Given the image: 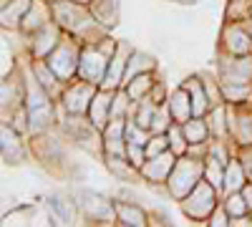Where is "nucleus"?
<instances>
[{"label":"nucleus","mask_w":252,"mask_h":227,"mask_svg":"<svg viewBox=\"0 0 252 227\" xmlns=\"http://www.w3.org/2000/svg\"><path fill=\"white\" fill-rule=\"evenodd\" d=\"M202 179H204V159L192 157V154H182L174 162V169L164 184V192L169 195V199L182 202Z\"/></svg>","instance_id":"1"},{"label":"nucleus","mask_w":252,"mask_h":227,"mask_svg":"<svg viewBox=\"0 0 252 227\" xmlns=\"http://www.w3.org/2000/svg\"><path fill=\"white\" fill-rule=\"evenodd\" d=\"M116 43L111 35L101 38L98 43H86L81 48V61H78V78L83 81H91V84L101 86L103 78H106L109 71V61L116 51Z\"/></svg>","instance_id":"2"},{"label":"nucleus","mask_w":252,"mask_h":227,"mask_svg":"<svg viewBox=\"0 0 252 227\" xmlns=\"http://www.w3.org/2000/svg\"><path fill=\"white\" fill-rule=\"evenodd\" d=\"M220 202H222V192L215 187V184H209L207 179H202L197 187L179 202V207H182V212H184L187 220L207 222L209 215L215 212V207H217Z\"/></svg>","instance_id":"3"},{"label":"nucleus","mask_w":252,"mask_h":227,"mask_svg":"<svg viewBox=\"0 0 252 227\" xmlns=\"http://www.w3.org/2000/svg\"><path fill=\"white\" fill-rule=\"evenodd\" d=\"M73 197L78 202L81 220H89L94 225H116V204H114V199L103 197L94 190H73Z\"/></svg>","instance_id":"4"},{"label":"nucleus","mask_w":252,"mask_h":227,"mask_svg":"<svg viewBox=\"0 0 252 227\" xmlns=\"http://www.w3.org/2000/svg\"><path fill=\"white\" fill-rule=\"evenodd\" d=\"M81 48H83L81 40H76L73 35H63V40L53 48V53L46 58L48 66L53 68V73L63 81V84H66V81H73L78 76Z\"/></svg>","instance_id":"5"},{"label":"nucleus","mask_w":252,"mask_h":227,"mask_svg":"<svg viewBox=\"0 0 252 227\" xmlns=\"http://www.w3.org/2000/svg\"><path fill=\"white\" fill-rule=\"evenodd\" d=\"M98 86L91 84V81H83V78H73L63 84V91L58 96V106L66 111V114H78V116H89V106L96 96Z\"/></svg>","instance_id":"6"},{"label":"nucleus","mask_w":252,"mask_h":227,"mask_svg":"<svg viewBox=\"0 0 252 227\" xmlns=\"http://www.w3.org/2000/svg\"><path fill=\"white\" fill-rule=\"evenodd\" d=\"M220 51L229 56H250L252 53V31L245 20H227L220 33Z\"/></svg>","instance_id":"7"},{"label":"nucleus","mask_w":252,"mask_h":227,"mask_svg":"<svg viewBox=\"0 0 252 227\" xmlns=\"http://www.w3.org/2000/svg\"><path fill=\"white\" fill-rule=\"evenodd\" d=\"M63 35H66L63 28L56 23V20H51V23H46L33 35H26V56H31V58H48L53 53V48L63 40Z\"/></svg>","instance_id":"8"},{"label":"nucleus","mask_w":252,"mask_h":227,"mask_svg":"<svg viewBox=\"0 0 252 227\" xmlns=\"http://www.w3.org/2000/svg\"><path fill=\"white\" fill-rule=\"evenodd\" d=\"M229 114V136L232 144L240 147H250L252 144V101L247 104H227Z\"/></svg>","instance_id":"9"},{"label":"nucleus","mask_w":252,"mask_h":227,"mask_svg":"<svg viewBox=\"0 0 252 227\" xmlns=\"http://www.w3.org/2000/svg\"><path fill=\"white\" fill-rule=\"evenodd\" d=\"M217 76H220V81H229V84H252V53L250 56H229V53L220 51Z\"/></svg>","instance_id":"10"},{"label":"nucleus","mask_w":252,"mask_h":227,"mask_svg":"<svg viewBox=\"0 0 252 227\" xmlns=\"http://www.w3.org/2000/svg\"><path fill=\"white\" fill-rule=\"evenodd\" d=\"M174 162H177V154L172 149H166L157 157H149L144 164H141V182H146L149 187H164L166 179H169L172 169H174Z\"/></svg>","instance_id":"11"},{"label":"nucleus","mask_w":252,"mask_h":227,"mask_svg":"<svg viewBox=\"0 0 252 227\" xmlns=\"http://www.w3.org/2000/svg\"><path fill=\"white\" fill-rule=\"evenodd\" d=\"M134 48L129 40H119L116 43V51L109 61V71H106V78H103L101 89H109V91H116L124 86L126 81V68H129V58H131Z\"/></svg>","instance_id":"12"},{"label":"nucleus","mask_w":252,"mask_h":227,"mask_svg":"<svg viewBox=\"0 0 252 227\" xmlns=\"http://www.w3.org/2000/svg\"><path fill=\"white\" fill-rule=\"evenodd\" d=\"M46 210L53 215L56 225H76L81 220V210H78V202L71 195H63V192H53L46 199Z\"/></svg>","instance_id":"13"},{"label":"nucleus","mask_w":252,"mask_h":227,"mask_svg":"<svg viewBox=\"0 0 252 227\" xmlns=\"http://www.w3.org/2000/svg\"><path fill=\"white\" fill-rule=\"evenodd\" d=\"M0 134H3V141H0V149H3V162H5V164H20V162H26L31 147L23 141V134L15 131L8 121H3Z\"/></svg>","instance_id":"14"},{"label":"nucleus","mask_w":252,"mask_h":227,"mask_svg":"<svg viewBox=\"0 0 252 227\" xmlns=\"http://www.w3.org/2000/svg\"><path fill=\"white\" fill-rule=\"evenodd\" d=\"M114 204H116V225H126V227H146V225H152V215L146 212L139 202L114 197Z\"/></svg>","instance_id":"15"},{"label":"nucleus","mask_w":252,"mask_h":227,"mask_svg":"<svg viewBox=\"0 0 252 227\" xmlns=\"http://www.w3.org/2000/svg\"><path fill=\"white\" fill-rule=\"evenodd\" d=\"M51 20H53V3H48V0H33V5L28 8L23 23H20V33L33 35L46 23H51Z\"/></svg>","instance_id":"16"},{"label":"nucleus","mask_w":252,"mask_h":227,"mask_svg":"<svg viewBox=\"0 0 252 227\" xmlns=\"http://www.w3.org/2000/svg\"><path fill=\"white\" fill-rule=\"evenodd\" d=\"M33 5V0H3L0 3V18H3V31L20 33V23Z\"/></svg>","instance_id":"17"},{"label":"nucleus","mask_w":252,"mask_h":227,"mask_svg":"<svg viewBox=\"0 0 252 227\" xmlns=\"http://www.w3.org/2000/svg\"><path fill=\"white\" fill-rule=\"evenodd\" d=\"M101 159L106 162V169L111 172V177L116 182H121V184H136V182H141L139 167H134V164L126 159V157H111V154H106V157H101Z\"/></svg>","instance_id":"18"},{"label":"nucleus","mask_w":252,"mask_h":227,"mask_svg":"<svg viewBox=\"0 0 252 227\" xmlns=\"http://www.w3.org/2000/svg\"><path fill=\"white\" fill-rule=\"evenodd\" d=\"M166 106H169V114L177 124H184L194 116V109H192V98H189V91L179 84L174 91H169L166 96Z\"/></svg>","instance_id":"19"},{"label":"nucleus","mask_w":252,"mask_h":227,"mask_svg":"<svg viewBox=\"0 0 252 227\" xmlns=\"http://www.w3.org/2000/svg\"><path fill=\"white\" fill-rule=\"evenodd\" d=\"M111 101H114V91L98 86V91H96V96L91 101V106H89V119L96 124L98 129H103L111 121Z\"/></svg>","instance_id":"20"},{"label":"nucleus","mask_w":252,"mask_h":227,"mask_svg":"<svg viewBox=\"0 0 252 227\" xmlns=\"http://www.w3.org/2000/svg\"><path fill=\"white\" fill-rule=\"evenodd\" d=\"M182 86L189 91V98H192V109H194V116H207L212 104H209V96H207V89H204V81L202 76H189L182 81Z\"/></svg>","instance_id":"21"},{"label":"nucleus","mask_w":252,"mask_h":227,"mask_svg":"<svg viewBox=\"0 0 252 227\" xmlns=\"http://www.w3.org/2000/svg\"><path fill=\"white\" fill-rule=\"evenodd\" d=\"M250 182L247 172H245V164L242 159L235 154L232 159L227 162L224 167V187H222V195H229V192H242V187Z\"/></svg>","instance_id":"22"},{"label":"nucleus","mask_w":252,"mask_h":227,"mask_svg":"<svg viewBox=\"0 0 252 227\" xmlns=\"http://www.w3.org/2000/svg\"><path fill=\"white\" fill-rule=\"evenodd\" d=\"M207 124H209V129H212V136H215V139H229V141H232V136H229L227 101H224V104H217V106L209 109V114H207Z\"/></svg>","instance_id":"23"},{"label":"nucleus","mask_w":252,"mask_h":227,"mask_svg":"<svg viewBox=\"0 0 252 227\" xmlns=\"http://www.w3.org/2000/svg\"><path fill=\"white\" fill-rule=\"evenodd\" d=\"M89 8H91L94 18L98 20L101 26H106L109 31L119 23V13H121L119 0H94V3H91Z\"/></svg>","instance_id":"24"},{"label":"nucleus","mask_w":252,"mask_h":227,"mask_svg":"<svg viewBox=\"0 0 252 227\" xmlns=\"http://www.w3.org/2000/svg\"><path fill=\"white\" fill-rule=\"evenodd\" d=\"M157 78H159L157 73H139V76L126 81L124 89H126V94L131 96V101H141L146 96H152V89L157 84Z\"/></svg>","instance_id":"25"},{"label":"nucleus","mask_w":252,"mask_h":227,"mask_svg":"<svg viewBox=\"0 0 252 227\" xmlns=\"http://www.w3.org/2000/svg\"><path fill=\"white\" fill-rule=\"evenodd\" d=\"M182 127H184L189 144H207L212 139V129H209V124H207V116H192L189 121H184Z\"/></svg>","instance_id":"26"},{"label":"nucleus","mask_w":252,"mask_h":227,"mask_svg":"<svg viewBox=\"0 0 252 227\" xmlns=\"http://www.w3.org/2000/svg\"><path fill=\"white\" fill-rule=\"evenodd\" d=\"M139 73H157V61H154V56L134 48V53L129 58V68H126V81L139 76ZM126 81H124V84H126Z\"/></svg>","instance_id":"27"},{"label":"nucleus","mask_w":252,"mask_h":227,"mask_svg":"<svg viewBox=\"0 0 252 227\" xmlns=\"http://www.w3.org/2000/svg\"><path fill=\"white\" fill-rule=\"evenodd\" d=\"M222 96L227 104H247V101H252V84H229V81H222Z\"/></svg>","instance_id":"28"},{"label":"nucleus","mask_w":252,"mask_h":227,"mask_svg":"<svg viewBox=\"0 0 252 227\" xmlns=\"http://www.w3.org/2000/svg\"><path fill=\"white\" fill-rule=\"evenodd\" d=\"M222 204H224V210L229 212V217H232V220L250 215V204H247V199H245V195H242V192H229V195H222Z\"/></svg>","instance_id":"29"},{"label":"nucleus","mask_w":252,"mask_h":227,"mask_svg":"<svg viewBox=\"0 0 252 227\" xmlns=\"http://www.w3.org/2000/svg\"><path fill=\"white\" fill-rule=\"evenodd\" d=\"M224 167H227L224 162H220L215 157H204V179L209 184H215L220 192L224 187Z\"/></svg>","instance_id":"30"},{"label":"nucleus","mask_w":252,"mask_h":227,"mask_svg":"<svg viewBox=\"0 0 252 227\" xmlns=\"http://www.w3.org/2000/svg\"><path fill=\"white\" fill-rule=\"evenodd\" d=\"M166 136H169V149H172L177 157H182V154L189 152V141H187V134H184L182 124L172 121V127L166 129Z\"/></svg>","instance_id":"31"},{"label":"nucleus","mask_w":252,"mask_h":227,"mask_svg":"<svg viewBox=\"0 0 252 227\" xmlns=\"http://www.w3.org/2000/svg\"><path fill=\"white\" fill-rule=\"evenodd\" d=\"M144 149H146V159L166 152V149H169V136H166V131H164V134H152Z\"/></svg>","instance_id":"32"},{"label":"nucleus","mask_w":252,"mask_h":227,"mask_svg":"<svg viewBox=\"0 0 252 227\" xmlns=\"http://www.w3.org/2000/svg\"><path fill=\"white\" fill-rule=\"evenodd\" d=\"M204 225H209V227H227V225H232V217H229V212L224 210V204L220 202L217 207H215V212L209 215V220H207Z\"/></svg>","instance_id":"33"},{"label":"nucleus","mask_w":252,"mask_h":227,"mask_svg":"<svg viewBox=\"0 0 252 227\" xmlns=\"http://www.w3.org/2000/svg\"><path fill=\"white\" fill-rule=\"evenodd\" d=\"M126 159H129L134 167L141 169V164L146 162V149L141 147V144H131V141H126Z\"/></svg>","instance_id":"34"},{"label":"nucleus","mask_w":252,"mask_h":227,"mask_svg":"<svg viewBox=\"0 0 252 227\" xmlns=\"http://www.w3.org/2000/svg\"><path fill=\"white\" fill-rule=\"evenodd\" d=\"M237 157L242 159L245 172H247V177H250V182H252V144H250V147H240V149H237Z\"/></svg>","instance_id":"35"},{"label":"nucleus","mask_w":252,"mask_h":227,"mask_svg":"<svg viewBox=\"0 0 252 227\" xmlns=\"http://www.w3.org/2000/svg\"><path fill=\"white\" fill-rule=\"evenodd\" d=\"M242 195H245V199L250 204V212H252V182H247L245 187H242Z\"/></svg>","instance_id":"36"},{"label":"nucleus","mask_w":252,"mask_h":227,"mask_svg":"<svg viewBox=\"0 0 252 227\" xmlns=\"http://www.w3.org/2000/svg\"><path fill=\"white\" fill-rule=\"evenodd\" d=\"M76 3H81V5H91L94 0H76Z\"/></svg>","instance_id":"37"},{"label":"nucleus","mask_w":252,"mask_h":227,"mask_svg":"<svg viewBox=\"0 0 252 227\" xmlns=\"http://www.w3.org/2000/svg\"><path fill=\"white\" fill-rule=\"evenodd\" d=\"M245 23H247V28L252 31V15H250V20H245Z\"/></svg>","instance_id":"38"},{"label":"nucleus","mask_w":252,"mask_h":227,"mask_svg":"<svg viewBox=\"0 0 252 227\" xmlns=\"http://www.w3.org/2000/svg\"><path fill=\"white\" fill-rule=\"evenodd\" d=\"M48 3H56V0H48Z\"/></svg>","instance_id":"39"},{"label":"nucleus","mask_w":252,"mask_h":227,"mask_svg":"<svg viewBox=\"0 0 252 227\" xmlns=\"http://www.w3.org/2000/svg\"><path fill=\"white\" fill-rule=\"evenodd\" d=\"M250 217H252V212H250Z\"/></svg>","instance_id":"40"}]
</instances>
